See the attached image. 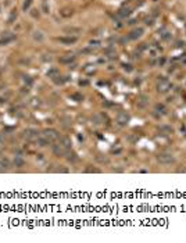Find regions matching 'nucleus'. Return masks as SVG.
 Listing matches in <instances>:
<instances>
[{
    "instance_id": "f257e3e1",
    "label": "nucleus",
    "mask_w": 186,
    "mask_h": 243,
    "mask_svg": "<svg viewBox=\"0 0 186 243\" xmlns=\"http://www.w3.org/2000/svg\"><path fill=\"white\" fill-rule=\"evenodd\" d=\"M157 161L163 165H171L176 163V158L172 156V154H167V153H161L157 156Z\"/></svg>"
},
{
    "instance_id": "f03ea898",
    "label": "nucleus",
    "mask_w": 186,
    "mask_h": 243,
    "mask_svg": "<svg viewBox=\"0 0 186 243\" xmlns=\"http://www.w3.org/2000/svg\"><path fill=\"white\" fill-rule=\"evenodd\" d=\"M45 138H46L47 141L50 142H56V141H58L60 139V133L57 132L56 129H52V128H46L45 131H43V133H42Z\"/></svg>"
},
{
    "instance_id": "7ed1b4c3",
    "label": "nucleus",
    "mask_w": 186,
    "mask_h": 243,
    "mask_svg": "<svg viewBox=\"0 0 186 243\" xmlns=\"http://www.w3.org/2000/svg\"><path fill=\"white\" fill-rule=\"evenodd\" d=\"M14 40H16V35H13L11 32H3V35L0 38V46H6Z\"/></svg>"
},
{
    "instance_id": "20e7f679",
    "label": "nucleus",
    "mask_w": 186,
    "mask_h": 243,
    "mask_svg": "<svg viewBox=\"0 0 186 243\" xmlns=\"http://www.w3.org/2000/svg\"><path fill=\"white\" fill-rule=\"evenodd\" d=\"M170 89H171V83H170V82H168L165 78L160 79V82L157 83V90H158L160 93H167Z\"/></svg>"
},
{
    "instance_id": "39448f33",
    "label": "nucleus",
    "mask_w": 186,
    "mask_h": 243,
    "mask_svg": "<svg viewBox=\"0 0 186 243\" xmlns=\"http://www.w3.org/2000/svg\"><path fill=\"white\" fill-rule=\"evenodd\" d=\"M143 33H145V29H143L142 26H138V28L132 29V31L128 33V39L129 40H138Z\"/></svg>"
},
{
    "instance_id": "423d86ee",
    "label": "nucleus",
    "mask_w": 186,
    "mask_h": 243,
    "mask_svg": "<svg viewBox=\"0 0 186 243\" xmlns=\"http://www.w3.org/2000/svg\"><path fill=\"white\" fill-rule=\"evenodd\" d=\"M53 153H54L57 157H67V154L70 153V150L62 147L61 145H53Z\"/></svg>"
},
{
    "instance_id": "0eeeda50",
    "label": "nucleus",
    "mask_w": 186,
    "mask_h": 243,
    "mask_svg": "<svg viewBox=\"0 0 186 243\" xmlns=\"http://www.w3.org/2000/svg\"><path fill=\"white\" fill-rule=\"evenodd\" d=\"M57 42H60L61 45H74V43H77L78 42V38L77 36H58L57 38Z\"/></svg>"
},
{
    "instance_id": "6e6552de",
    "label": "nucleus",
    "mask_w": 186,
    "mask_h": 243,
    "mask_svg": "<svg viewBox=\"0 0 186 243\" xmlns=\"http://www.w3.org/2000/svg\"><path fill=\"white\" fill-rule=\"evenodd\" d=\"M128 121H129V115L126 114V113H119L118 115H117V124L121 126H125L128 124Z\"/></svg>"
},
{
    "instance_id": "1a4fd4ad",
    "label": "nucleus",
    "mask_w": 186,
    "mask_h": 243,
    "mask_svg": "<svg viewBox=\"0 0 186 243\" xmlns=\"http://www.w3.org/2000/svg\"><path fill=\"white\" fill-rule=\"evenodd\" d=\"M24 138H25L26 141H35V139L38 138V131H35V129H26V131H24Z\"/></svg>"
},
{
    "instance_id": "9d476101",
    "label": "nucleus",
    "mask_w": 186,
    "mask_h": 243,
    "mask_svg": "<svg viewBox=\"0 0 186 243\" xmlns=\"http://www.w3.org/2000/svg\"><path fill=\"white\" fill-rule=\"evenodd\" d=\"M60 145H61L62 147H65V149L71 150V147H72V142H71V139L68 138V136H62V138H60Z\"/></svg>"
},
{
    "instance_id": "9b49d317",
    "label": "nucleus",
    "mask_w": 186,
    "mask_h": 243,
    "mask_svg": "<svg viewBox=\"0 0 186 243\" xmlns=\"http://www.w3.org/2000/svg\"><path fill=\"white\" fill-rule=\"evenodd\" d=\"M74 61H75V56L74 54H65L60 57V63L61 64H70L71 65V63H74Z\"/></svg>"
},
{
    "instance_id": "f8f14e48",
    "label": "nucleus",
    "mask_w": 186,
    "mask_h": 243,
    "mask_svg": "<svg viewBox=\"0 0 186 243\" xmlns=\"http://www.w3.org/2000/svg\"><path fill=\"white\" fill-rule=\"evenodd\" d=\"M136 104H138V107H142V109H145V107H146V106L149 104V97H147V96H145V94L139 96V99H138Z\"/></svg>"
},
{
    "instance_id": "ddd939ff",
    "label": "nucleus",
    "mask_w": 186,
    "mask_h": 243,
    "mask_svg": "<svg viewBox=\"0 0 186 243\" xmlns=\"http://www.w3.org/2000/svg\"><path fill=\"white\" fill-rule=\"evenodd\" d=\"M35 143H36V146H39V147H45V146H47V145H50V142L47 141L45 136H42V138H36L35 139Z\"/></svg>"
},
{
    "instance_id": "4468645a",
    "label": "nucleus",
    "mask_w": 186,
    "mask_h": 243,
    "mask_svg": "<svg viewBox=\"0 0 186 243\" xmlns=\"http://www.w3.org/2000/svg\"><path fill=\"white\" fill-rule=\"evenodd\" d=\"M62 31H64V33H70V35L72 33V35H75V33H81L82 29H81L79 26H67V28H64Z\"/></svg>"
},
{
    "instance_id": "2eb2a0df",
    "label": "nucleus",
    "mask_w": 186,
    "mask_h": 243,
    "mask_svg": "<svg viewBox=\"0 0 186 243\" xmlns=\"http://www.w3.org/2000/svg\"><path fill=\"white\" fill-rule=\"evenodd\" d=\"M32 38H33L35 42H42V40L45 39V35H43L40 31H35L33 33H32Z\"/></svg>"
},
{
    "instance_id": "dca6fc26",
    "label": "nucleus",
    "mask_w": 186,
    "mask_h": 243,
    "mask_svg": "<svg viewBox=\"0 0 186 243\" xmlns=\"http://www.w3.org/2000/svg\"><path fill=\"white\" fill-rule=\"evenodd\" d=\"M14 165H16L17 168H21V167H24L25 165V161H24V158L22 157H20V156H16L14 157Z\"/></svg>"
},
{
    "instance_id": "f3484780",
    "label": "nucleus",
    "mask_w": 186,
    "mask_h": 243,
    "mask_svg": "<svg viewBox=\"0 0 186 243\" xmlns=\"http://www.w3.org/2000/svg\"><path fill=\"white\" fill-rule=\"evenodd\" d=\"M65 81H67V78L65 77H60V75H57V77L53 78V82H54L56 85H62V83H65Z\"/></svg>"
},
{
    "instance_id": "a211bd4d",
    "label": "nucleus",
    "mask_w": 186,
    "mask_h": 243,
    "mask_svg": "<svg viewBox=\"0 0 186 243\" xmlns=\"http://www.w3.org/2000/svg\"><path fill=\"white\" fill-rule=\"evenodd\" d=\"M58 74H60V72H58V70H57V68H52V70L49 71V72H47V75H49V78H54V77H57V75H58Z\"/></svg>"
},
{
    "instance_id": "6ab92c4d",
    "label": "nucleus",
    "mask_w": 186,
    "mask_h": 243,
    "mask_svg": "<svg viewBox=\"0 0 186 243\" xmlns=\"http://www.w3.org/2000/svg\"><path fill=\"white\" fill-rule=\"evenodd\" d=\"M0 165L3 167V170H4V168H8L10 163H8V160L6 157H0Z\"/></svg>"
},
{
    "instance_id": "aec40b11",
    "label": "nucleus",
    "mask_w": 186,
    "mask_h": 243,
    "mask_svg": "<svg viewBox=\"0 0 186 243\" xmlns=\"http://www.w3.org/2000/svg\"><path fill=\"white\" fill-rule=\"evenodd\" d=\"M31 4H32V0H24L22 10H24V11H28V10H29V7H31Z\"/></svg>"
},
{
    "instance_id": "412c9836",
    "label": "nucleus",
    "mask_w": 186,
    "mask_h": 243,
    "mask_svg": "<svg viewBox=\"0 0 186 243\" xmlns=\"http://www.w3.org/2000/svg\"><path fill=\"white\" fill-rule=\"evenodd\" d=\"M155 111L157 113H161V114H165V106L164 104H155Z\"/></svg>"
},
{
    "instance_id": "4be33fe9",
    "label": "nucleus",
    "mask_w": 186,
    "mask_h": 243,
    "mask_svg": "<svg viewBox=\"0 0 186 243\" xmlns=\"http://www.w3.org/2000/svg\"><path fill=\"white\" fill-rule=\"evenodd\" d=\"M149 54L151 56V57H157V56H158V49H154V47H151V49L149 50Z\"/></svg>"
},
{
    "instance_id": "5701e85b",
    "label": "nucleus",
    "mask_w": 186,
    "mask_h": 243,
    "mask_svg": "<svg viewBox=\"0 0 186 243\" xmlns=\"http://www.w3.org/2000/svg\"><path fill=\"white\" fill-rule=\"evenodd\" d=\"M129 14H131V10H129V8H126V10L122 8V10L119 11V16L121 17H126V16H129Z\"/></svg>"
},
{
    "instance_id": "b1692460",
    "label": "nucleus",
    "mask_w": 186,
    "mask_h": 243,
    "mask_svg": "<svg viewBox=\"0 0 186 243\" xmlns=\"http://www.w3.org/2000/svg\"><path fill=\"white\" fill-rule=\"evenodd\" d=\"M85 172H96V174H99L100 172V170H97V168H90V167H88L85 170Z\"/></svg>"
},
{
    "instance_id": "393cba45",
    "label": "nucleus",
    "mask_w": 186,
    "mask_h": 243,
    "mask_svg": "<svg viewBox=\"0 0 186 243\" xmlns=\"http://www.w3.org/2000/svg\"><path fill=\"white\" fill-rule=\"evenodd\" d=\"M31 16L33 17V18H38V17H39V10H32Z\"/></svg>"
},
{
    "instance_id": "a878e982",
    "label": "nucleus",
    "mask_w": 186,
    "mask_h": 243,
    "mask_svg": "<svg viewBox=\"0 0 186 243\" xmlns=\"http://www.w3.org/2000/svg\"><path fill=\"white\" fill-rule=\"evenodd\" d=\"M124 70L129 72V71H132V65H129V64H124Z\"/></svg>"
},
{
    "instance_id": "bb28decb",
    "label": "nucleus",
    "mask_w": 186,
    "mask_h": 243,
    "mask_svg": "<svg viewBox=\"0 0 186 243\" xmlns=\"http://www.w3.org/2000/svg\"><path fill=\"white\" fill-rule=\"evenodd\" d=\"M56 172H68V170L67 168H57Z\"/></svg>"
},
{
    "instance_id": "cd10ccee",
    "label": "nucleus",
    "mask_w": 186,
    "mask_h": 243,
    "mask_svg": "<svg viewBox=\"0 0 186 243\" xmlns=\"http://www.w3.org/2000/svg\"><path fill=\"white\" fill-rule=\"evenodd\" d=\"M170 38H171V35H170V33H168V32H165V33H164V35H163V39H164V40H168V39H170Z\"/></svg>"
},
{
    "instance_id": "c85d7f7f",
    "label": "nucleus",
    "mask_w": 186,
    "mask_h": 243,
    "mask_svg": "<svg viewBox=\"0 0 186 243\" xmlns=\"http://www.w3.org/2000/svg\"><path fill=\"white\" fill-rule=\"evenodd\" d=\"M72 97H74V99H77V102L82 100V96H81V94H72Z\"/></svg>"
},
{
    "instance_id": "c756f323",
    "label": "nucleus",
    "mask_w": 186,
    "mask_h": 243,
    "mask_svg": "<svg viewBox=\"0 0 186 243\" xmlns=\"http://www.w3.org/2000/svg\"><path fill=\"white\" fill-rule=\"evenodd\" d=\"M17 17V14H14V13H13V14H11V16H10V18H8V22L11 24L13 22V20H14V18H16Z\"/></svg>"
},
{
    "instance_id": "7c9ffc66",
    "label": "nucleus",
    "mask_w": 186,
    "mask_h": 243,
    "mask_svg": "<svg viewBox=\"0 0 186 243\" xmlns=\"http://www.w3.org/2000/svg\"><path fill=\"white\" fill-rule=\"evenodd\" d=\"M42 8H43V13H49V7H47L46 3H43V7Z\"/></svg>"
},
{
    "instance_id": "2f4dec72",
    "label": "nucleus",
    "mask_w": 186,
    "mask_h": 243,
    "mask_svg": "<svg viewBox=\"0 0 186 243\" xmlns=\"http://www.w3.org/2000/svg\"><path fill=\"white\" fill-rule=\"evenodd\" d=\"M179 172H186V168H183V170H181Z\"/></svg>"
},
{
    "instance_id": "473e14b6",
    "label": "nucleus",
    "mask_w": 186,
    "mask_h": 243,
    "mask_svg": "<svg viewBox=\"0 0 186 243\" xmlns=\"http://www.w3.org/2000/svg\"><path fill=\"white\" fill-rule=\"evenodd\" d=\"M0 142H1V138H0Z\"/></svg>"
},
{
    "instance_id": "72a5a7b5",
    "label": "nucleus",
    "mask_w": 186,
    "mask_h": 243,
    "mask_svg": "<svg viewBox=\"0 0 186 243\" xmlns=\"http://www.w3.org/2000/svg\"><path fill=\"white\" fill-rule=\"evenodd\" d=\"M0 10H1V7H0Z\"/></svg>"
}]
</instances>
